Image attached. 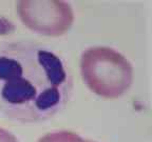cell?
<instances>
[{"label":"cell","instance_id":"obj_5","mask_svg":"<svg viewBox=\"0 0 152 142\" xmlns=\"http://www.w3.org/2000/svg\"><path fill=\"white\" fill-rule=\"evenodd\" d=\"M0 142H19L16 136L5 128H0Z\"/></svg>","mask_w":152,"mask_h":142},{"label":"cell","instance_id":"obj_4","mask_svg":"<svg viewBox=\"0 0 152 142\" xmlns=\"http://www.w3.org/2000/svg\"><path fill=\"white\" fill-rule=\"evenodd\" d=\"M37 142H95L83 139L81 136L69 130H55L40 137Z\"/></svg>","mask_w":152,"mask_h":142},{"label":"cell","instance_id":"obj_1","mask_svg":"<svg viewBox=\"0 0 152 142\" xmlns=\"http://www.w3.org/2000/svg\"><path fill=\"white\" fill-rule=\"evenodd\" d=\"M73 90L70 67L38 42L0 44V113L21 123L45 121L61 112Z\"/></svg>","mask_w":152,"mask_h":142},{"label":"cell","instance_id":"obj_3","mask_svg":"<svg viewBox=\"0 0 152 142\" xmlns=\"http://www.w3.org/2000/svg\"><path fill=\"white\" fill-rule=\"evenodd\" d=\"M16 9L22 23L40 35L61 36L74 22L73 9L66 1L21 0Z\"/></svg>","mask_w":152,"mask_h":142},{"label":"cell","instance_id":"obj_2","mask_svg":"<svg viewBox=\"0 0 152 142\" xmlns=\"http://www.w3.org/2000/svg\"><path fill=\"white\" fill-rule=\"evenodd\" d=\"M83 81L94 94L115 99L126 94L133 82V66L118 51L108 46H91L80 56Z\"/></svg>","mask_w":152,"mask_h":142}]
</instances>
